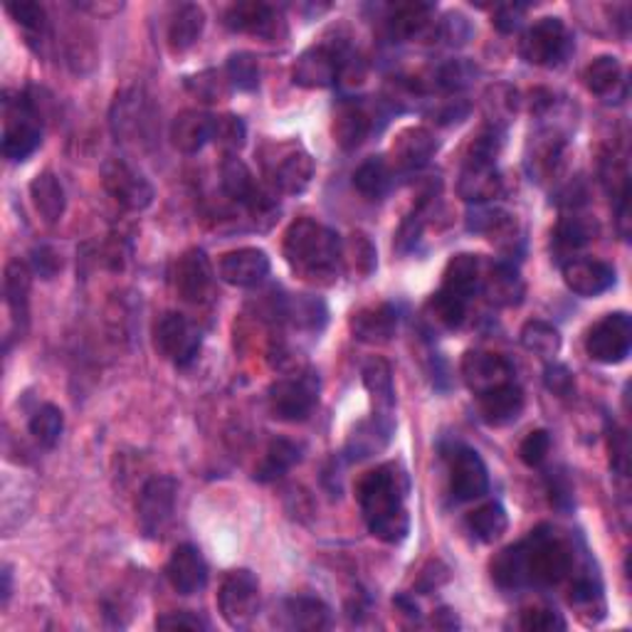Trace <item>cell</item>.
<instances>
[{
  "mask_svg": "<svg viewBox=\"0 0 632 632\" xmlns=\"http://www.w3.org/2000/svg\"><path fill=\"white\" fill-rule=\"evenodd\" d=\"M573 571V551L551 526L536 531L504 549L492 561V579L499 588H543L556 585Z\"/></svg>",
  "mask_w": 632,
  "mask_h": 632,
  "instance_id": "6da1fadb",
  "label": "cell"
},
{
  "mask_svg": "<svg viewBox=\"0 0 632 632\" xmlns=\"http://www.w3.org/2000/svg\"><path fill=\"white\" fill-rule=\"evenodd\" d=\"M410 492L408 472L398 462L381 464L359 482V504L365 526L383 543H401L410 531L405 499Z\"/></svg>",
  "mask_w": 632,
  "mask_h": 632,
  "instance_id": "7a4b0ae2",
  "label": "cell"
},
{
  "mask_svg": "<svg viewBox=\"0 0 632 632\" xmlns=\"http://www.w3.org/2000/svg\"><path fill=\"white\" fill-rule=\"evenodd\" d=\"M284 260L304 282L329 287L341 270V238L312 218L294 220L284 232Z\"/></svg>",
  "mask_w": 632,
  "mask_h": 632,
  "instance_id": "3957f363",
  "label": "cell"
},
{
  "mask_svg": "<svg viewBox=\"0 0 632 632\" xmlns=\"http://www.w3.org/2000/svg\"><path fill=\"white\" fill-rule=\"evenodd\" d=\"M260 165L264 179L284 195L304 193L314 179V159L294 139L268 141L260 149Z\"/></svg>",
  "mask_w": 632,
  "mask_h": 632,
  "instance_id": "277c9868",
  "label": "cell"
},
{
  "mask_svg": "<svg viewBox=\"0 0 632 632\" xmlns=\"http://www.w3.org/2000/svg\"><path fill=\"white\" fill-rule=\"evenodd\" d=\"M321 381L314 369L292 373L290 379H280L270 385L268 408L274 420L282 423H302L319 403Z\"/></svg>",
  "mask_w": 632,
  "mask_h": 632,
  "instance_id": "5b68a950",
  "label": "cell"
},
{
  "mask_svg": "<svg viewBox=\"0 0 632 632\" xmlns=\"http://www.w3.org/2000/svg\"><path fill=\"white\" fill-rule=\"evenodd\" d=\"M573 52V36L561 18H541L519 40V54L536 68H559Z\"/></svg>",
  "mask_w": 632,
  "mask_h": 632,
  "instance_id": "8992f818",
  "label": "cell"
},
{
  "mask_svg": "<svg viewBox=\"0 0 632 632\" xmlns=\"http://www.w3.org/2000/svg\"><path fill=\"white\" fill-rule=\"evenodd\" d=\"M175 499H179V482L169 474L151 476L143 484L137 502L139 529L147 539H161L171 526L175 514Z\"/></svg>",
  "mask_w": 632,
  "mask_h": 632,
  "instance_id": "52a82bcc",
  "label": "cell"
},
{
  "mask_svg": "<svg viewBox=\"0 0 632 632\" xmlns=\"http://www.w3.org/2000/svg\"><path fill=\"white\" fill-rule=\"evenodd\" d=\"M218 608L230 628H248L260 610L258 575L248 569L230 571L218 591Z\"/></svg>",
  "mask_w": 632,
  "mask_h": 632,
  "instance_id": "ba28073f",
  "label": "cell"
},
{
  "mask_svg": "<svg viewBox=\"0 0 632 632\" xmlns=\"http://www.w3.org/2000/svg\"><path fill=\"white\" fill-rule=\"evenodd\" d=\"M632 321L625 312H613L588 329L585 353L603 365H618L630 357Z\"/></svg>",
  "mask_w": 632,
  "mask_h": 632,
  "instance_id": "9c48e42d",
  "label": "cell"
},
{
  "mask_svg": "<svg viewBox=\"0 0 632 632\" xmlns=\"http://www.w3.org/2000/svg\"><path fill=\"white\" fill-rule=\"evenodd\" d=\"M6 127H3V157L8 161H28L40 149L42 129L40 119L30 112L26 97L6 99Z\"/></svg>",
  "mask_w": 632,
  "mask_h": 632,
  "instance_id": "30bf717a",
  "label": "cell"
},
{
  "mask_svg": "<svg viewBox=\"0 0 632 632\" xmlns=\"http://www.w3.org/2000/svg\"><path fill=\"white\" fill-rule=\"evenodd\" d=\"M153 343L165 361L185 369L201 353V331L179 312H165L153 327Z\"/></svg>",
  "mask_w": 632,
  "mask_h": 632,
  "instance_id": "8fae6325",
  "label": "cell"
},
{
  "mask_svg": "<svg viewBox=\"0 0 632 632\" xmlns=\"http://www.w3.org/2000/svg\"><path fill=\"white\" fill-rule=\"evenodd\" d=\"M102 183L107 193L112 195L121 208L131 210V213L147 210L153 203V195H157L147 175L137 171L134 165L124 159H109L102 165Z\"/></svg>",
  "mask_w": 632,
  "mask_h": 632,
  "instance_id": "7c38bea8",
  "label": "cell"
},
{
  "mask_svg": "<svg viewBox=\"0 0 632 632\" xmlns=\"http://www.w3.org/2000/svg\"><path fill=\"white\" fill-rule=\"evenodd\" d=\"M490 492V472L476 450L454 445L450 452V494L458 504L474 502Z\"/></svg>",
  "mask_w": 632,
  "mask_h": 632,
  "instance_id": "4fadbf2b",
  "label": "cell"
},
{
  "mask_svg": "<svg viewBox=\"0 0 632 632\" xmlns=\"http://www.w3.org/2000/svg\"><path fill=\"white\" fill-rule=\"evenodd\" d=\"M347 62V54L337 46H314L299 54L294 68H292V82L304 87V90H324L339 82L341 68Z\"/></svg>",
  "mask_w": 632,
  "mask_h": 632,
  "instance_id": "5bb4252c",
  "label": "cell"
},
{
  "mask_svg": "<svg viewBox=\"0 0 632 632\" xmlns=\"http://www.w3.org/2000/svg\"><path fill=\"white\" fill-rule=\"evenodd\" d=\"M173 284L181 299L191 304H203L213 297L215 272L205 250L191 248L185 250L173 268Z\"/></svg>",
  "mask_w": 632,
  "mask_h": 632,
  "instance_id": "9a60e30c",
  "label": "cell"
},
{
  "mask_svg": "<svg viewBox=\"0 0 632 632\" xmlns=\"http://www.w3.org/2000/svg\"><path fill=\"white\" fill-rule=\"evenodd\" d=\"M514 363L492 351H468L462 359V379L474 395H484L514 381Z\"/></svg>",
  "mask_w": 632,
  "mask_h": 632,
  "instance_id": "2e32d148",
  "label": "cell"
},
{
  "mask_svg": "<svg viewBox=\"0 0 632 632\" xmlns=\"http://www.w3.org/2000/svg\"><path fill=\"white\" fill-rule=\"evenodd\" d=\"M218 274H220V280L232 287L250 290V287H258L268 280L270 258H268V252L260 248L232 250L220 258Z\"/></svg>",
  "mask_w": 632,
  "mask_h": 632,
  "instance_id": "e0dca14e",
  "label": "cell"
},
{
  "mask_svg": "<svg viewBox=\"0 0 632 632\" xmlns=\"http://www.w3.org/2000/svg\"><path fill=\"white\" fill-rule=\"evenodd\" d=\"M225 26L232 32H248L264 40H277L284 36L282 18L277 10L262 0H248V3H235L228 8Z\"/></svg>",
  "mask_w": 632,
  "mask_h": 632,
  "instance_id": "ac0fdd59",
  "label": "cell"
},
{
  "mask_svg": "<svg viewBox=\"0 0 632 632\" xmlns=\"http://www.w3.org/2000/svg\"><path fill=\"white\" fill-rule=\"evenodd\" d=\"M274 317L284 321L287 327L294 331H304V334H319L329 321V309L324 299L317 294H287L277 299Z\"/></svg>",
  "mask_w": 632,
  "mask_h": 632,
  "instance_id": "d6986e66",
  "label": "cell"
},
{
  "mask_svg": "<svg viewBox=\"0 0 632 632\" xmlns=\"http://www.w3.org/2000/svg\"><path fill=\"white\" fill-rule=\"evenodd\" d=\"M438 151V141L423 127H410L395 137L391 147V169L401 173H415L432 161Z\"/></svg>",
  "mask_w": 632,
  "mask_h": 632,
  "instance_id": "ffe728a7",
  "label": "cell"
},
{
  "mask_svg": "<svg viewBox=\"0 0 632 632\" xmlns=\"http://www.w3.org/2000/svg\"><path fill=\"white\" fill-rule=\"evenodd\" d=\"M165 575H169V583L175 593L195 595L208 585V563L193 543H183L165 563Z\"/></svg>",
  "mask_w": 632,
  "mask_h": 632,
  "instance_id": "44dd1931",
  "label": "cell"
},
{
  "mask_svg": "<svg viewBox=\"0 0 632 632\" xmlns=\"http://www.w3.org/2000/svg\"><path fill=\"white\" fill-rule=\"evenodd\" d=\"M563 282L573 294L598 297L615 284V270L603 260L571 258L563 262Z\"/></svg>",
  "mask_w": 632,
  "mask_h": 632,
  "instance_id": "7402d4cb",
  "label": "cell"
},
{
  "mask_svg": "<svg viewBox=\"0 0 632 632\" xmlns=\"http://www.w3.org/2000/svg\"><path fill=\"white\" fill-rule=\"evenodd\" d=\"M213 129H215V117L201 112V109H183L181 114H175L169 129V139L173 143L175 151L185 153V157H193V153L201 151L205 143L213 141Z\"/></svg>",
  "mask_w": 632,
  "mask_h": 632,
  "instance_id": "603a6c76",
  "label": "cell"
},
{
  "mask_svg": "<svg viewBox=\"0 0 632 632\" xmlns=\"http://www.w3.org/2000/svg\"><path fill=\"white\" fill-rule=\"evenodd\" d=\"M583 82L588 92L601 97L608 104H620L628 97L625 70L613 54H601L583 72Z\"/></svg>",
  "mask_w": 632,
  "mask_h": 632,
  "instance_id": "cb8c5ba5",
  "label": "cell"
},
{
  "mask_svg": "<svg viewBox=\"0 0 632 632\" xmlns=\"http://www.w3.org/2000/svg\"><path fill=\"white\" fill-rule=\"evenodd\" d=\"M375 129L373 114L369 107H363L357 99H343L334 114V141L343 151H357L361 143L371 137Z\"/></svg>",
  "mask_w": 632,
  "mask_h": 632,
  "instance_id": "d4e9b609",
  "label": "cell"
},
{
  "mask_svg": "<svg viewBox=\"0 0 632 632\" xmlns=\"http://www.w3.org/2000/svg\"><path fill=\"white\" fill-rule=\"evenodd\" d=\"M393 435V420L391 413H375L369 420H361V423L351 430V435L347 440V460L361 462L373 458L375 452H381Z\"/></svg>",
  "mask_w": 632,
  "mask_h": 632,
  "instance_id": "484cf974",
  "label": "cell"
},
{
  "mask_svg": "<svg viewBox=\"0 0 632 632\" xmlns=\"http://www.w3.org/2000/svg\"><path fill=\"white\" fill-rule=\"evenodd\" d=\"M151 109L149 102L139 92L117 94L112 107V129L121 141H139L149 137Z\"/></svg>",
  "mask_w": 632,
  "mask_h": 632,
  "instance_id": "4316f807",
  "label": "cell"
},
{
  "mask_svg": "<svg viewBox=\"0 0 632 632\" xmlns=\"http://www.w3.org/2000/svg\"><path fill=\"white\" fill-rule=\"evenodd\" d=\"M502 191L504 183L494 163H476V161L464 163L458 181V193L462 201L474 205H486L490 201H494V198L502 195Z\"/></svg>",
  "mask_w": 632,
  "mask_h": 632,
  "instance_id": "83f0119b",
  "label": "cell"
},
{
  "mask_svg": "<svg viewBox=\"0 0 632 632\" xmlns=\"http://www.w3.org/2000/svg\"><path fill=\"white\" fill-rule=\"evenodd\" d=\"M480 292H484L486 302L494 307H516L524 299L526 287L512 262H494L490 270L482 272Z\"/></svg>",
  "mask_w": 632,
  "mask_h": 632,
  "instance_id": "f1b7e54d",
  "label": "cell"
},
{
  "mask_svg": "<svg viewBox=\"0 0 632 632\" xmlns=\"http://www.w3.org/2000/svg\"><path fill=\"white\" fill-rule=\"evenodd\" d=\"M274 623L284 630H327L331 625V608L321 598L294 595L282 603L280 620Z\"/></svg>",
  "mask_w": 632,
  "mask_h": 632,
  "instance_id": "f546056e",
  "label": "cell"
},
{
  "mask_svg": "<svg viewBox=\"0 0 632 632\" xmlns=\"http://www.w3.org/2000/svg\"><path fill=\"white\" fill-rule=\"evenodd\" d=\"M398 331V309L393 304L363 307L351 317V334L363 343H385Z\"/></svg>",
  "mask_w": 632,
  "mask_h": 632,
  "instance_id": "4dcf8cb0",
  "label": "cell"
},
{
  "mask_svg": "<svg viewBox=\"0 0 632 632\" xmlns=\"http://www.w3.org/2000/svg\"><path fill=\"white\" fill-rule=\"evenodd\" d=\"M524 405H526L524 391H521L514 381L480 395V415L486 425L494 428H504L509 423H514V420H519V415L524 413Z\"/></svg>",
  "mask_w": 632,
  "mask_h": 632,
  "instance_id": "1f68e13d",
  "label": "cell"
},
{
  "mask_svg": "<svg viewBox=\"0 0 632 632\" xmlns=\"http://www.w3.org/2000/svg\"><path fill=\"white\" fill-rule=\"evenodd\" d=\"M30 287H32V270L26 262L10 260L6 268V304L10 309V317H13L16 329H20V334L28 329L30 321Z\"/></svg>",
  "mask_w": 632,
  "mask_h": 632,
  "instance_id": "d6a6232c",
  "label": "cell"
},
{
  "mask_svg": "<svg viewBox=\"0 0 632 632\" xmlns=\"http://www.w3.org/2000/svg\"><path fill=\"white\" fill-rule=\"evenodd\" d=\"M480 284H482V260L476 258V254L462 252L454 254V258L448 262L440 290L470 302V299L480 292Z\"/></svg>",
  "mask_w": 632,
  "mask_h": 632,
  "instance_id": "836d02e7",
  "label": "cell"
},
{
  "mask_svg": "<svg viewBox=\"0 0 632 632\" xmlns=\"http://www.w3.org/2000/svg\"><path fill=\"white\" fill-rule=\"evenodd\" d=\"M468 230L480 232V235H486L492 242L496 240L499 245H506L509 250L516 242V220L502 208L474 205L468 213Z\"/></svg>",
  "mask_w": 632,
  "mask_h": 632,
  "instance_id": "e575fe53",
  "label": "cell"
},
{
  "mask_svg": "<svg viewBox=\"0 0 632 632\" xmlns=\"http://www.w3.org/2000/svg\"><path fill=\"white\" fill-rule=\"evenodd\" d=\"M203 30H205V10L201 6L183 3L175 8L169 20V32H165L171 52L191 50L195 42L201 40Z\"/></svg>",
  "mask_w": 632,
  "mask_h": 632,
  "instance_id": "d590c367",
  "label": "cell"
},
{
  "mask_svg": "<svg viewBox=\"0 0 632 632\" xmlns=\"http://www.w3.org/2000/svg\"><path fill=\"white\" fill-rule=\"evenodd\" d=\"M435 8L430 3H401L391 10L388 16V30L395 40H413L425 36V32L432 28L435 30Z\"/></svg>",
  "mask_w": 632,
  "mask_h": 632,
  "instance_id": "8d00e7d4",
  "label": "cell"
},
{
  "mask_svg": "<svg viewBox=\"0 0 632 632\" xmlns=\"http://www.w3.org/2000/svg\"><path fill=\"white\" fill-rule=\"evenodd\" d=\"M30 198L40 218L46 220L48 225L60 223L64 208H68V198H64V188L58 175L52 171H42L40 175H36L30 183Z\"/></svg>",
  "mask_w": 632,
  "mask_h": 632,
  "instance_id": "74e56055",
  "label": "cell"
},
{
  "mask_svg": "<svg viewBox=\"0 0 632 632\" xmlns=\"http://www.w3.org/2000/svg\"><path fill=\"white\" fill-rule=\"evenodd\" d=\"M299 462H302V445H297V442L287 440V438H277L270 442V448L268 452H264L262 462L258 464V470H254V480L262 484L274 482L290 472Z\"/></svg>",
  "mask_w": 632,
  "mask_h": 632,
  "instance_id": "f35d334b",
  "label": "cell"
},
{
  "mask_svg": "<svg viewBox=\"0 0 632 632\" xmlns=\"http://www.w3.org/2000/svg\"><path fill=\"white\" fill-rule=\"evenodd\" d=\"M220 183H223V191L230 201H235L242 208H248L252 198L262 191V185L254 181L245 161H240L238 157H225V161L220 163Z\"/></svg>",
  "mask_w": 632,
  "mask_h": 632,
  "instance_id": "ab89813d",
  "label": "cell"
},
{
  "mask_svg": "<svg viewBox=\"0 0 632 632\" xmlns=\"http://www.w3.org/2000/svg\"><path fill=\"white\" fill-rule=\"evenodd\" d=\"M363 385L371 393L373 403L381 408V413H391L395 403V388H393V369L391 363L381 357H371L363 363Z\"/></svg>",
  "mask_w": 632,
  "mask_h": 632,
  "instance_id": "60d3db41",
  "label": "cell"
},
{
  "mask_svg": "<svg viewBox=\"0 0 632 632\" xmlns=\"http://www.w3.org/2000/svg\"><path fill=\"white\" fill-rule=\"evenodd\" d=\"M468 304L470 302H464V299L452 297L445 290H438L428 299L425 317L435 329H442V331L460 329L464 317H468Z\"/></svg>",
  "mask_w": 632,
  "mask_h": 632,
  "instance_id": "b9f144b4",
  "label": "cell"
},
{
  "mask_svg": "<svg viewBox=\"0 0 632 632\" xmlns=\"http://www.w3.org/2000/svg\"><path fill=\"white\" fill-rule=\"evenodd\" d=\"M391 183L393 169L383 157L365 159L357 169V173H353V185H357L359 193H363L365 198H383L391 191Z\"/></svg>",
  "mask_w": 632,
  "mask_h": 632,
  "instance_id": "7bdbcfd3",
  "label": "cell"
},
{
  "mask_svg": "<svg viewBox=\"0 0 632 632\" xmlns=\"http://www.w3.org/2000/svg\"><path fill=\"white\" fill-rule=\"evenodd\" d=\"M379 254H375L373 242L363 235V232H353V235L341 242V268H347V272L361 277H371L375 272V264H379Z\"/></svg>",
  "mask_w": 632,
  "mask_h": 632,
  "instance_id": "ee69618b",
  "label": "cell"
},
{
  "mask_svg": "<svg viewBox=\"0 0 632 632\" xmlns=\"http://www.w3.org/2000/svg\"><path fill=\"white\" fill-rule=\"evenodd\" d=\"M468 526L474 539H480L482 543H494L502 539L509 529L506 509L499 502H486L468 516Z\"/></svg>",
  "mask_w": 632,
  "mask_h": 632,
  "instance_id": "f6af8a7d",
  "label": "cell"
},
{
  "mask_svg": "<svg viewBox=\"0 0 632 632\" xmlns=\"http://www.w3.org/2000/svg\"><path fill=\"white\" fill-rule=\"evenodd\" d=\"M519 339H521V347L531 353H536V357H543V359L556 357V353L561 351L559 329L549 324V321H541V319L526 321L524 329H521Z\"/></svg>",
  "mask_w": 632,
  "mask_h": 632,
  "instance_id": "bcb514c9",
  "label": "cell"
},
{
  "mask_svg": "<svg viewBox=\"0 0 632 632\" xmlns=\"http://www.w3.org/2000/svg\"><path fill=\"white\" fill-rule=\"evenodd\" d=\"M595 235V225L583 215H565L553 230V242L559 252H575L585 248Z\"/></svg>",
  "mask_w": 632,
  "mask_h": 632,
  "instance_id": "7dc6e473",
  "label": "cell"
},
{
  "mask_svg": "<svg viewBox=\"0 0 632 632\" xmlns=\"http://www.w3.org/2000/svg\"><path fill=\"white\" fill-rule=\"evenodd\" d=\"M62 430H64V415H62V410L52 403L40 405L30 418V435L48 450L58 445L62 438Z\"/></svg>",
  "mask_w": 632,
  "mask_h": 632,
  "instance_id": "c3c4849f",
  "label": "cell"
},
{
  "mask_svg": "<svg viewBox=\"0 0 632 632\" xmlns=\"http://www.w3.org/2000/svg\"><path fill=\"white\" fill-rule=\"evenodd\" d=\"M228 84L238 92H254L260 84V62L252 52H232L225 62Z\"/></svg>",
  "mask_w": 632,
  "mask_h": 632,
  "instance_id": "681fc988",
  "label": "cell"
},
{
  "mask_svg": "<svg viewBox=\"0 0 632 632\" xmlns=\"http://www.w3.org/2000/svg\"><path fill=\"white\" fill-rule=\"evenodd\" d=\"M245 141H248V124L238 114L215 117L213 143L218 149L225 151V157H238V151L245 147Z\"/></svg>",
  "mask_w": 632,
  "mask_h": 632,
  "instance_id": "f907efd6",
  "label": "cell"
},
{
  "mask_svg": "<svg viewBox=\"0 0 632 632\" xmlns=\"http://www.w3.org/2000/svg\"><path fill=\"white\" fill-rule=\"evenodd\" d=\"M10 18L28 32L30 42H36L38 38L48 36V13L40 3H32V0H23V3H10L8 8Z\"/></svg>",
  "mask_w": 632,
  "mask_h": 632,
  "instance_id": "816d5d0a",
  "label": "cell"
},
{
  "mask_svg": "<svg viewBox=\"0 0 632 632\" xmlns=\"http://www.w3.org/2000/svg\"><path fill=\"white\" fill-rule=\"evenodd\" d=\"M476 74H480V70L470 60H448L445 64H440L435 80L445 92H462L464 87L474 82Z\"/></svg>",
  "mask_w": 632,
  "mask_h": 632,
  "instance_id": "f5cc1de1",
  "label": "cell"
},
{
  "mask_svg": "<svg viewBox=\"0 0 632 632\" xmlns=\"http://www.w3.org/2000/svg\"><path fill=\"white\" fill-rule=\"evenodd\" d=\"M225 84H228V77L220 74L218 70H205L185 80V87L191 90V94L203 99V102H218V99H223Z\"/></svg>",
  "mask_w": 632,
  "mask_h": 632,
  "instance_id": "db71d44e",
  "label": "cell"
},
{
  "mask_svg": "<svg viewBox=\"0 0 632 632\" xmlns=\"http://www.w3.org/2000/svg\"><path fill=\"white\" fill-rule=\"evenodd\" d=\"M519 625L529 632H561V630H565V620L553 608L536 605V608H529V610H524V613H521Z\"/></svg>",
  "mask_w": 632,
  "mask_h": 632,
  "instance_id": "11a10c76",
  "label": "cell"
},
{
  "mask_svg": "<svg viewBox=\"0 0 632 632\" xmlns=\"http://www.w3.org/2000/svg\"><path fill=\"white\" fill-rule=\"evenodd\" d=\"M435 36L442 42H448L450 48H462L464 42H468L470 36H472V26H470V20L464 18L462 13H448L438 23Z\"/></svg>",
  "mask_w": 632,
  "mask_h": 632,
  "instance_id": "9f6ffc18",
  "label": "cell"
},
{
  "mask_svg": "<svg viewBox=\"0 0 632 632\" xmlns=\"http://www.w3.org/2000/svg\"><path fill=\"white\" fill-rule=\"evenodd\" d=\"M551 452V435L546 430H534L521 440L519 445V458L529 468H539V464L549 458Z\"/></svg>",
  "mask_w": 632,
  "mask_h": 632,
  "instance_id": "6f0895ef",
  "label": "cell"
},
{
  "mask_svg": "<svg viewBox=\"0 0 632 632\" xmlns=\"http://www.w3.org/2000/svg\"><path fill=\"white\" fill-rule=\"evenodd\" d=\"M423 225H425V218H423V205H418L413 213H410L401 228H398V235H395V250L398 252H410L415 250L420 235H423Z\"/></svg>",
  "mask_w": 632,
  "mask_h": 632,
  "instance_id": "680465c9",
  "label": "cell"
},
{
  "mask_svg": "<svg viewBox=\"0 0 632 632\" xmlns=\"http://www.w3.org/2000/svg\"><path fill=\"white\" fill-rule=\"evenodd\" d=\"M157 628L159 630H191V632H201V630H210V623L198 613H191V610H175V613H163L157 618Z\"/></svg>",
  "mask_w": 632,
  "mask_h": 632,
  "instance_id": "91938a15",
  "label": "cell"
},
{
  "mask_svg": "<svg viewBox=\"0 0 632 632\" xmlns=\"http://www.w3.org/2000/svg\"><path fill=\"white\" fill-rule=\"evenodd\" d=\"M543 383H546L549 391L553 395H559V398H571L573 391H575V379H573V373L565 369L563 363H553L546 369V373H543Z\"/></svg>",
  "mask_w": 632,
  "mask_h": 632,
  "instance_id": "94428289",
  "label": "cell"
},
{
  "mask_svg": "<svg viewBox=\"0 0 632 632\" xmlns=\"http://www.w3.org/2000/svg\"><path fill=\"white\" fill-rule=\"evenodd\" d=\"M608 448H610V468H613L620 476H625L628 474V462H630V445H628L625 432L618 430V428L610 430Z\"/></svg>",
  "mask_w": 632,
  "mask_h": 632,
  "instance_id": "6125c7cd",
  "label": "cell"
},
{
  "mask_svg": "<svg viewBox=\"0 0 632 632\" xmlns=\"http://www.w3.org/2000/svg\"><path fill=\"white\" fill-rule=\"evenodd\" d=\"M30 264H32V272L40 274L42 280H52V277L62 270V258L50 245H40L32 250Z\"/></svg>",
  "mask_w": 632,
  "mask_h": 632,
  "instance_id": "be15d7a7",
  "label": "cell"
},
{
  "mask_svg": "<svg viewBox=\"0 0 632 632\" xmlns=\"http://www.w3.org/2000/svg\"><path fill=\"white\" fill-rule=\"evenodd\" d=\"M524 13H526V6H521V3H509V6H499L496 8V13H494V28L499 32H514L519 30L521 26V20H524Z\"/></svg>",
  "mask_w": 632,
  "mask_h": 632,
  "instance_id": "e7e4bbea",
  "label": "cell"
},
{
  "mask_svg": "<svg viewBox=\"0 0 632 632\" xmlns=\"http://www.w3.org/2000/svg\"><path fill=\"white\" fill-rule=\"evenodd\" d=\"M549 492L551 502L559 509H571L573 506V486L569 484L563 474H551L549 476Z\"/></svg>",
  "mask_w": 632,
  "mask_h": 632,
  "instance_id": "03108f58",
  "label": "cell"
},
{
  "mask_svg": "<svg viewBox=\"0 0 632 632\" xmlns=\"http://www.w3.org/2000/svg\"><path fill=\"white\" fill-rule=\"evenodd\" d=\"M0 579H3V603H8L10 591H13V571H10V565H3V573H0Z\"/></svg>",
  "mask_w": 632,
  "mask_h": 632,
  "instance_id": "003e7915",
  "label": "cell"
}]
</instances>
